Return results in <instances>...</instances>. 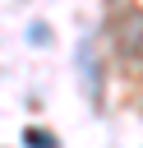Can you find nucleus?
I'll list each match as a JSON object with an SVG mask.
<instances>
[{
    "label": "nucleus",
    "mask_w": 143,
    "mask_h": 148,
    "mask_svg": "<svg viewBox=\"0 0 143 148\" xmlns=\"http://www.w3.org/2000/svg\"><path fill=\"white\" fill-rule=\"evenodd\" d=\"M78 79H83V92H88V102H97V92H101V79H97V65H92V42H78Z\"/></svg>",
    "instance_id": "obj_1"
},
{
    "label": "nucleus",
    "mask_w": 143,
    "mask_h": 148,
    "mask_svg": "<svg viewBox=\"0 0 143 148\" xmlns=\"http://www.w3.org/2000/svg\"><path fill=\"white\" fill-rule=\"evenodd\" d=\"M23 143H28V148H60V143H55L46 130H37V125H32V130H23Z\"/></svg>",
    "instance_id": "obj_2"
},
{
    "label": "nucleus",
    "mask_w": 143,
    "mask_h": 148,
    "mask_svg": "<svg viewBox=\"0 0 143 148\" xmlns=\"http://www.w3.org/2000/svg\"><path fill=\"white\" fill-rule=\"evenodd\" d=\"M28 37H32L37 46H42V42H46V23H32V28H28Z\"/></svg>",
    "instance_id": "obj_3"
}]
</instances>
